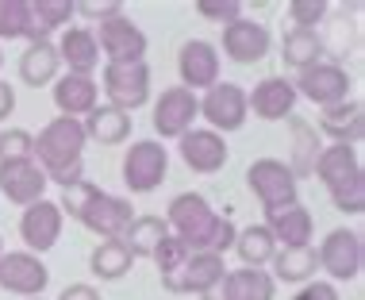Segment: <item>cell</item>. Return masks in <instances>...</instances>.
Wrapping results in <instances>:
<instances>
[{
  "label": "cell",
  "mask_w": 365,
  "mask_h": 300,
  "mask_svg": "<svg viewBox=\"0 0 365 300\" xmlns=\"http://www.w3.org/2000/svg\"><path fill=\"white\" fill-rule=\"evenodd\" d=\"M265 231L273 235L277 250H300V246H312V235H315V219L304 204H289V208H277V212H265Z\"/></svg>",
  "instance_id": "cell-19"
},
{
  "label": "cell",
  "mask_w": 365,
  "mask_h": 300,
  "mask_svg": "<svg viewBox=\"0 0 365 300\" xmlns=\"http://www.w3.org/2000/svg\"><path fill=\"white\" fill-rule=\"evenodd\" d=\"M350 74L342 69L339 62H315L308 69H300L296 74V96H308L312 104H319V112L323 108H334V104H342V100H350Z\"/></svg>",
  "instance_id": "cell-7"
},
{
  "label": "cell",
  "mask_w": 365,
  "mask_h": 300,
  "mask_svg": "<svg viewBox=\"0 0 365 300\" xmlns=\"http://www.w3.org/2000/svg\"><path fill=\"white\" fill-rule=\"evenodd\" d=\"M242 0H196V12L204 19H212V24H235V19H242Z\"/></svg>",
  "instance_id": "cell-38"
},
{
  "label": "cell",
  "mask_w": 365,
  "mask_h": 300,
  "mask_svg": "<svg viewBox=\"0 0 365 300\" xmlns=\"http://www.w3.org/2000/svg\"><path fill=\"white\" fill-rule=\"evenodd\" d=\"M58 300H101V293H96L93 285H81V281H77V285H66L62 293H58Z\"/></svg>",
  "instance_id": "cell-41"
},
{
  "label": "cell",
  "mask_w": 365,
  "mask_h": 300,
  "mask_svg": "<svg viewBox=\"0 0 365 300\" xmlns=\"http://www.w3.org/2000/svg\"><path fill=\"white\" fill-rule=\"evenodd\" d=\"M246 185H250L254 200L262 204V212H277V208L300 204L296 174L281 158H254L250 169H246Z\"/></svg>",
  "instance_id": "cell-4"
},
{
  "label": "cell",
  "mask_w": 365,
  "mask_h": 300,
  "mask_svg": "<svg viewBox=\"0 0 365 300\" xmlns=\"http://www.w3.org/2000/svg\"><path fill=\"white\" fill-rule=\"evenodd\" d=\"M200 116L208 119V131L215 135H227V131H239L250 116L246 108V89L235 85V81H215L208 93L200 96Z\"/></svg>",
  "instance_id": "cell-12"
},
{
  "label": "cell",
  "mask_w": 365,
  "mask_h": 300,
  "mask_svg": "<svg viewBox=\"0 0 365 300\" xmlns=\"http://www.w3.org/2000/svg\"><path fill=\"white\" fill-rule=\"evenodd\" d=\"M131 219H135L131 200L112 196V193H104V189H96V193L85 200V208L77 212V224H81L85 231L101 235V239H123V231L131 227Z\"/></svg>",
  "instance_id": "cell-8"
},
{
  "label": "cell",
  "mask_w": 365,
  "mask_h": 300,
  "mask_svg": "<svg viewBox=\"0 0 365 300\" xmlns=\"http://www.w3.org/2000/svg\"><path fill=\"white\" fill-rule=\"evenodd\" d=\"M296 89L289 77H265V81L254 85V93H246V108H250L258 119H289L296 112Z\"/></svg>",
  "instance_id": "cell-22"
},
{
  "label": "cell",
  "mask_w": 365,
  "mask_h": 300,
  "mask_svg": "<svg viewBox=\"0 0 365 300\" xmlns=\"http://www.w3.org/2000/svg\"><path fill=\"white\" fill-rule=\"evenodd\" d=\"M81 127H85V139H93V143L120 146L123 139L131 135V116L120 112V108H112V104H96L93 112L81 119Z\"/></svg>",
  "instance_id": "cell-26"
},
{
  "label": "cell",
  "mask_w": 365,
  "mask_h": 300,
  "mask_svg": "<svg viewBox=\"0 0 365 300\" xmlns=\"http://www.w3.org/2000/svg\"><path fill=\"white\" fill-rule=\"evenodd\" d=\"M62 208L54 204V200H35V204L24 208V216H19V239H24V246L31 250V254H46V250L58 246V239H62Z\"/></svg>",
  "instance_id": "cell-14"
},
{
  "label": "cell",
  "mask_w": 365,
  "mask_h": 300,
  "mask_svg": "<svg viewBox=\"0 0 365 300\" xmlns=\"http://www.w3.org/2000/svg\"><path fill=\"white\" fill-rule=\"evenodd\" d=\"M96 104H101V89H96V77L62 74V77L54 81V108H58V116L85 119Z\"/></svg>",
  "instance_id": "cell-23"
},
{
  "label": "cell",
  "mask_w": 365,
  "mask_h": 300,
  "mask_svg": "<svg viewBox=\"0 0 365 300\" xmlns=\"http://www.w3.org/2000/svg\"><path fill=\"white\" fill-rule=\"evenodd\" d=\"M54 50H58V62L70 66V74L93 77V69L101 66V46H96V35L88 27H66L58 35Z\"/></svg>",
  "instance_id": "cell-25"
},
{
  "label": "cell",
  "mask_w": 365,
  "mask_h": 300,
  "mask_svg": "<svg viewBox=\"0 0 365 300\" xmlns=\"http://www.w3.org/2000/svg\"><path fill=\"white\" fill-rule=\"evenodd\" d=\"M315 258H319V269L331 277V281H354V277L361 274V262H365L361 231L339 227V231L323 235V243L315 246Z\"/></svg>",
  "instance_id": "cell-6"
},
{
  "label": "cell",
  "mask_w": 365,
  "mask_h": 300,
  "mask_svg": "<svg viewBox=\"0 0 365 300\" xmlns=\"http://www.w3.org/2000/svg\"><path fill=\"white\" fill-rule=\"evenodd\" d=\"M189 254H192V250H189V246H185V243H181V239H173V235H165V239H162V243H158V246H154V254H150V258H154V266H158V274H162V277H173V274H177V269H181V266H185V258H189Z\"/></svg>",
  "instance_id": "cell-36"
},
{
  "label": "cell",
  "mask_w": 365,
  "mask_h": 300,
  "mask_svg": "<svg viewBox=\"0 0 365 300\" xmlns=\"http://www.w3.org/2000/svg\"><path fill=\"white\" fill-rule=\"evenodd\" d=\"M196 116H200V96L189 93V89H181V85H173L154 100L150 124L162 139H181L192 127ZM162 139H158V143H162Z\"/></svg>",
  "instance_id": "cell-13"
},
{
  "label": "cell",
  "mask_w": 365,
  "mask_h": 300,
  "mask_svg": "<svg viewBox=\"0 0 365 300\" xmlns=\"http://www.w3.org/2000/svg\"><path fill=\"white\" fill-rule=\"evenodd\" d=\"M96 35V46H101V54L108 58V66H131V62H146V31L139 24H135L131 16H115L101 24V31Z\"/></svg>",
  "instance_id": "cell-10"
},
{
  "label": "cell",
  "mask_w": 365,
  "mask_h": 300,
  "mask_svg": "<svg viewBox=\"0 0 365 300\" xmlns=\"http://www.w3.org/2000/svg\"><path fill=\"white\" fill-rule=\"evenodd\" d=\"M35 158V135L27 127H4L0 131V162H27Z\"/></svg>",
  "instance_id": "cell-35"
},
{
  "label": "cell",
  "mask_w": 365,
  "mask_h": 300,
  "mask_svg": "<svg viewBox=\"0 0 365 300\" xmlns=\"http://www.w3.org/2000/svg\"><path fill=\"white\" fill-rule=\"evenodd\" d=\"M235 254H239V262L242 266H250V269H265L273 262V254H277V243H273V235L265 231L262 224H250V227H242L239 235H235Z\"/></svg>",
  "instance_id": "cell-30"
},
{
  "label": "cell",
  "mask_w": 365,
  "mask_h": 300,
  "mask_svg": "<svg viewBox=\"0 0 365 300\" xmlns=\"http://www.w3.org/2000/svg\"><path fill=\"white\" fill-rule=\"evenodd\" d=\"M292 300H339V289L331 281H308L292 293Z\"/></svg>",
  "instance_id": "cell-40"
},
{
  "label": "cell",
  "mask_w": 365,
  "mask_h": 300,
  "mask_svg": "<svg viewBox=\"0 0 365 300\" xmlns=\"http://www.w3.org/2000/svg\"><path fill=\"white\" fill-rule=\"evenodd\" d=\"M0 254H4V239H0Z\"/></svg>",
  "instance_id": "cell-44"
},
{
  "label": "cell",
  "mask_w": 365,
  "mask_h": 300,
  "mask_svg": "<svg viewBox=\"0 0 365 300\" xmlns=\"http://www.w3.org/2000/svg\"><path fill=\"white\" fill-rule=\"evenodd\" d=\"M135 258L131 250L123 246V239H101L96 243V250L88 254V269H93L101 281H120V277L131 274Z\"/></svg>",
  "instance_id": "cell-29"
},
{
  "label": "cell",
  "mask_w": 365,
  "mask_h": 300,
  "mask_svg": "<svg viewBox=\"0 0 365 300\" xmlns=\"http://www.w3.org/2000/svg\"><path fill=\"white\" fill-rule=\"evenodd\" d=\"M46 281H51V269L38 254L31 250H4L0 254V289L12 296H43Z\"/></svg>",
  "instance_id": "cell-11"
},
{
  "label": "cell",
  "mask_w": 365,
  "mask_h": 300,
  "mask_svg": "<svg viewBox=\"0 0 365 300\" xmlns=\"http://www.w3.org/2000/svg\"><path fill=\"white\" fill-rule=\"evenodd\" d=\"M273 50V35L269 27L258 24V19H235V24L223 27V54L239 66H254L262 62L265 54Z\"/></svg>",
  "instance_id": "cell-16"
},
{
  "label": "cell",
  "mask_w": 365,
  "mask_h": 300,
  "mask_svg": "<svg viewBox=\"0 0 365 300\" xmlns=\"http://www.w3.org/2000/svg\"><path fill=\"white\" fill-rule=\"evenodd\" d=\"M27 4H31L35 27L43 39H51V31L70 27V19H73V0H27Z\"/></svg>",
  "instance_id": "cell-34"
},
{
  "label": "cell",
  "mask_w": 365,
  "mask_h": 300,
  "mask_svg": "<svg viewBox=\"0 0 365 300\" xmlns=\"http://www.w3.org/2000/svg\"><path fill=\"white\" fill-rule=\"evenodd\" d=\"M165 235H170V224L162 216H135L131 227L123 231V246L131 250V258H150Z\"/></svg>",
  "instance_id": "cell-33"
},
{
  "label": "cell",
  "mask_w": 365,
  "mask_h": 300,
  "mask_svg": "<svg viewBox=\"0 0 365 300\" xmlns=\"http://www.w3.org/2000/svg\"><path fill=\"white\" fill-rule=\"evenodd\" d=\"M177 74H181V89H208L220 81V46L208 43V39H189L177 50Z\"/></svg>",
  "instance_id": "cell-15"
},
{
  "label": "cell",
  "mask_w": 365,
  "mask_h": 300,
  "mask_svg": "<svg viewBox=\"0 0 365 300\" xmlns=\"http://www.w3.org/2000/svg\"><path fill=\"white\" fill-rule=\"evenodd\" d=\"M331 4L327 0H289V19L292 27H304V31H315V27L327 19Z\"/></svg>",
  "instance_id": "cell-37"
},
{
  "label": "cell",
  "mask_w": 365,
  "mask_h": 300,
  "mask_svg": "<svg viewBox=\"0 0 365 300\" xmlns=\"http://www.w3.org/2000/svg\"><path fill=\"white\" fill-rule=\"evenodd\" d=\"M170 177V154L158 139H139V143L127 146L123 154V185L127 193L146 196L154 189H162V181Z\"/></svg>",
  "instance_id": "cell-5"
},
{
  "label": "cell",
  "mask_w": 365,
  "mask_h": 300,
  "mask_svg": "<svg viewBox=\"0 0 365 300\" xmlns=\"http://www.w3.org/2000/svg\"><path fill=\"white\" fill-rule=\"evenodd\" d=\"M123 0H73V16H85L93 24H108V19L123 16Z\"/></svg>",
  "instance_id": "cell-39"
},
{
  "label": "cell",
  "mask_w": 365,
  "mask_h": 300,
  "mask_svg": "<svg viewBox=\"0 0 365 300\" xmlns=\"http://www.w3.org/2000/svg\"><path fill=\"white\" fill-rule=\"evenodd\" d=\"M312 174L327 185L331 204L342 216H361L365 212V169H361V154L358 146H342L331 143L319 150Z\"/></svg>",
  "instance_id": "cell-3"
},
{
  "label": "cell",
  "mask_w": 365,
  "mask_h": 300,
  "mask_svg": "<svg viewBox=\"0 0 365 300\" xmlns=\"http://www.w3.org/2000/svg\"><path fill=\"white\" fill-rule=\"evenodd\" d=\"M319 131L331 139V143L342 146H358L365 139V108L361 100H342L334 108H323L319 112Z\"/></svg>",
  "instance_id": "cell-24"
},
{
  "label": "cell",
  "mask_w": 365,
  "mask_h": 300,
  "mask_svg": "<svg viewBox=\"0 0 365 300\" xmlns=\"http://www.w3.org/2000/svg\"><path fill=\"white\" fill-rule=\"evenodd\" d=\"M12 112H16V89L8 81H0V124H4Z\"/></svg>",
  "instance_id": "cell-42"
},
{
  "label": "cell",
  "mask_w": 365,
  "mask_h": 300,
  "mask_svg": "<svg viewBox=\"0 0 365 300\" xmlns=\"http://www.w3.org/2000/svg\"><path fill=\"white\" fill-rule=\"evenodd\" d=\"M273 281L284 285H308L315 281V269H319V258H315V246H300V250H277L273 254Z\"/></svg>",
  "instance_id": "cell-28"
},
{
  "label": "cell",
  "mask_w": 365,
  "mask_h": 300,
  "mask_svg": "<svg viewBox=\"0 0 365 300\" xmlns=\"http://www.w3.org/2000/svg\"><path fill=\"white\" fill-rule=\"evenodd\" d=\"M46 174L38 169L35 158H27V162H0V193H4L12 204L27 208L35 204V200L46 196Z\"/></svg>",
  "instance_id": "cell-20"
},
{
  "label": "cell",
  "mask_w": 365,
  "mask_h": 300,
  "mask_svg": "<svg viewBox=\"0 0 365 300\" xmlns=\"http://www.w3.org/2000/svg\"><path fill=\"white\" fill-rule=\"evenodd\" d=\"M227 274L223 258L220 254H189L185 258V266L177 269L173 277H162V289H170V293H208L212 285H220Z\"/></svg>",
  "instance_id": "cell-21"
},
{
  "label": "cell",
  "mask_w": 365,
  "mask_h": 300,
  "mask_svg": "<svg viewBox=\"0 0 365 300\" xmlns=\"http://www.w3.org/2000/svg\"><path fill=\"white\" fill-rule=\"evenodd\" d=\"M27 300H46V296H27Z\"/></svg>",
  "instance_id": "cell-43"
},
{
  "label": "cell",
  "mask_w": 365,
  "mask_h": 300,
  "mask_svg": "<svg viewBox=\"0 0 365 300\" xmlns=\"http://www.w3.org/2000/svg\"><path fill=\"white\" fill-rule=\"evenodd\" d=\"M177 143H181V158L192 174H220L227 166V154H231V150H227V139L208 131V127H189Z\"/></svg>",
  "instance_id": "cell-18"
},
{
  "label": "cell",
  "mask_w": 365,
  "mask_h": 300,
  "mask_svg": "<svg viewBox=\"0 0 365 300\" xmlns=\"http://www.w3.org/2000/svg\"><path fill=\"white\" fill-rule=\"evenodd\" d=\"M162 219L170 224V235L181 239L192 254H220L223 258L235 246V235H239L231 219H223L200 193H177Z\"/></svg>",
  "instance_id": "cell-1"
},
{
  "label": "cell",
  "mask_w": 365,
  "mask_h": 300,
  "mask_svg": "<svg viewBox=\"0 0 365 300\" xmlns=\"http://www.w3.org/2000/svg\"><path fill=\"white\" fill-rule=\"evenodd\" d=\"M12 43V39H27V43H51V39L38 35L31 4L27 0H0V43Z\"/></svg>",
  "instance_id": "cell-31"
},
{
  "label": "cell",
  "mask_w": 365,
  "mask_h": 300,
  "mask_svg": "<svg viewBox=\"0 0 365 300\" xmlns=\"http://www.w3.org/2000/svg\"><path fill=\"white\" fill-rule=\"evenodd\" d=\"M85 127L81 119H70V116H54L43 131L35 135V162L38 169L46 174V181L70 189L77 181H85Z\"/></svg>",
  "instance_id": "cell-2"
},
{
  "label": "cell",
  "mask_w": 365,
  "mask_h": 300,
  "mask_svg": "<svg viewBox=\"0 0 365 300\" xmlns=\"http://www.w3.org/2000/svg\"><path fill=\"white\" fill-rule=\"evenodd\" d=\"M277 296V281L269 277V269H227L223 281L212 285L208 293H200V300H273Z\"/></svg>",
  "instance_id": "cell-17"
},
{
  "label": "cell",
  "mask_w": 365,
  "mask_h": 300,
  "mask_svg": "<svg viewBox=\"0 0 365 300\" xmlns=\"http://www.w3.org/2000/svg\"><path fill=\"white\" fill-rule=\"evenodd\" d=\"M58 69H62V62H58L54 43H27V50L19 54V81L31 85V89L54 85Z\"/></svg>",
  "instance_id": "cell-27"
},
{
  "label": "cell",
  "mask_w": 365,
  "mask_h": 300,
  "mask_svg": "<svg viewBox=\"0 0 365 300\" xmlns=\"http://www.w3.org/2000/svg\"><path fill=\"white\" fill-rule=\"evenodd\" d=\"M281 58H284V66H292L300 74V69L323 62V39L315 31H304V27H292L281 39Z\"/></svg>",
  "instance_id": "cell-32"
},
{
  "label": "cell",
  "mask_w": 365,
  "mask_h": 300,
  "mask_svg": "<svg viewBox=\"0 0 365 300\" xmlns=\"http://www.w3.org/2000/svg\"><path fill=\"white\" fill-rule=\"evenodd\" d=\"M101 85L112 108L131 116L135 108H143L150 100V66L146 62H131V66H104L101 69Z\"/></svg>",
  "instance_id": "cell-9"
},
{
  "label": "cell",
  "mask_w": 365,
  "mask_h": 300,
  "mask_svg": "<svg viewBox=\"0 0 365 300\" xmlns=\"http://www.w3.org/2000/svg\"><path fill=\"white\" fill-rule=\"evenodd\" d=\"M0 66H4V50H0Z\"/></svg>",
  "instance_id": "cell-45"
}]
</instances>
